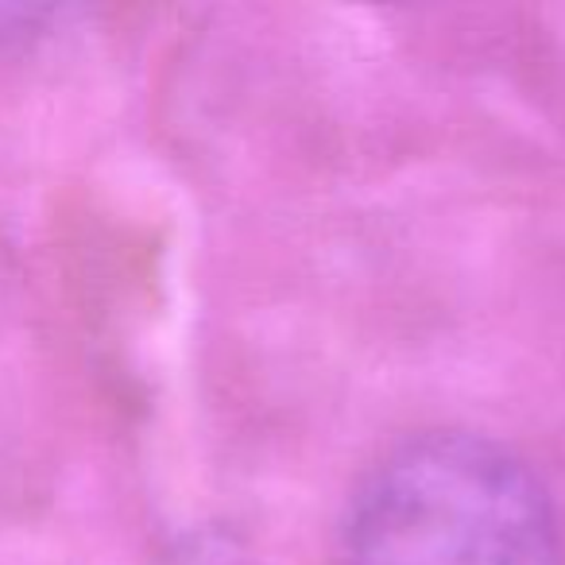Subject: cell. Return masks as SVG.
Masks as SVG:
<instances>
[{"mask_svg":"<svg viewBox=\"0 0 565 565\" xmlns=\"http://www.w3.org/2000/svg\"><path fill=\"white\" fill-rule=\"evenodd\" d=\"M562 523L519 454L469 430L395 446L356 488L345 565H562Z\"/></svg>","mask_w":565,"mask_h":565,"instance_id":"6da1fadb","label":"cell"}]
</instances>
